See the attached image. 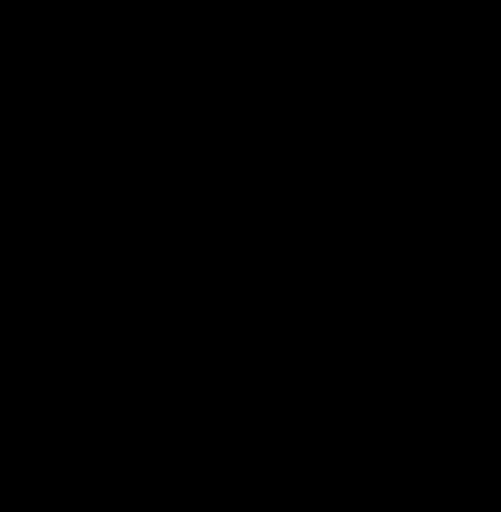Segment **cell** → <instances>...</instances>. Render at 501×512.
Masks as SVG:
<instances>
[]
</instances>
